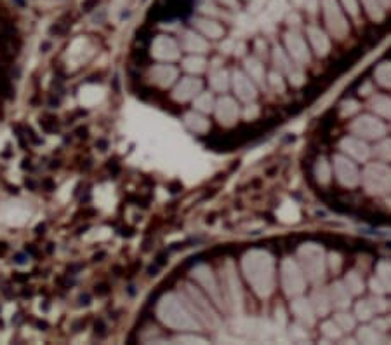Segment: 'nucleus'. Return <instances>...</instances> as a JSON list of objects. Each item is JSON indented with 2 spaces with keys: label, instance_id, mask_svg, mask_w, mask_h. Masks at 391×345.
<instances>
[{
  "label": "nucleus",
  "instance_id": "nucleus-1",
  "mask_svg": "<svg viewBox=\"0 0 391 345\" xmlns=\"http://www.w3.org/2000/svg\"><path fill=\"white\" fill-rule=\"evenodd\" d=\"M242 272L252 291L259 298H268L275 291L276 263L264 249H250L242 258Z\"/></svg>",
  "mask_w": 391,
  "mask_h": 345
},
{
  "label": "nucleus",
  "instance_id": "nucleus-2",
  "mask_svg": "<svg viewBox=\"0 0 391 345\" xmlns=\"http://www.w3.org/2000/svg\"><path fill=\"white\" fill-rule=\"evenodd\" d=\"M298 263L306 275V281L313 284H320L325 279L327 272V260L325 251L320 244L305 242L298 248Z\"/></svg>",
  "mask_w": 391,
  "mask_h": 345
},
{
  "label": "nucleus",
  "instance_id": "nucleus-3",
  "mask_svg": "<svg viewBox=\"0 0 391 345\" xmlns=\"http://www.w3.org/2000/svg\"><path fill=\"white\" fill-rule=\"evenodd\" d=\"M360 183L369 195L384 197L391 194V166L381 161L369 162L360 173Z\"/></svg>",
  "mask_w": 391,
  "mask_h": 345
},
{
  "label": "nucleus",
  "instance_id": "nucleus-4",
  "mask_svg": "<svg viewBox=\"0 0 391 345\" xmlns=\"http://www.w3.org/2000/svg\"><path fill=\"white\" fill-rule=\"evenodd\" d=\"M219 288H221L225 309L231 310L235 316L240 314L242 307H244V291H242L240 281H238L237 270H235V265L231 260H228L221 267V283H219Z\"/></svg>",
  "mask_w": 391,
  "mask_h": 345
},
{
  "label": "nucleus",
  "instance_id": "nucleus-5",
  "mask_svg": "<svg viewBox=\"0 0 391 345\" xmlns=\"http://www.w3.org/2000/svg\"><path fill=\"white\" fill-rule=\"evenodd\" d=\"M158 314L160 319L165 324L172 326L176 329H186V331H193L199 328V321L195 319L188 307H184L183 303L177 300L176 297H167L164 302L158 307Z\"/></svg>",
  "mask_w": 391,
  "mask_h": 345
},
{
  "label": "nucleus",
  "instance_id": "nucleus-6",
  "mask_svg": "<svg viewBox=\"0 0 391 345\" xmlns=\"http://www.w3.org/2000/svg\"><path fill=\"white\" fill-rule=\"evenodd\" d=\"M280 283H282L283 293L287 297L294 298L303 295L308 281H306L303 268L299 267L298 260H292V258L282 260V263H280Z\"/></svg>",
  "mask_w": 391,
  "mask_h": 345
},
{
  "label": "nucleus",
  "instance_id": "nucleus-7",
  "mask_svg": "<svg viewBox=\"0 0 391 345\" xmlns=\"http://www.w3.org/2000/svg\"><path fill=\"white\" fill-rule=\"evenodd\" d=\"M350 131L365 142H377L384 138L388 127L377 115H358L350 124Z\"/></svg>",
  "mask_w": 391,
  "mask_h": 345
},
{
  "label": "nucleus",
  "instance_id": "nucleus-8",
  "mask_svg": "<svg viewBox=\"0 0 391 345\" xmlns=\"http://www.w3.org/2000/svg\"><path fill=\"white\" fill-rule=\"evenodd\" d=\"M184 291H186V302H188L189 312H191L193 316H199V319L202 321L204 324L211 326V328L218 326L219 317L216 316L214 309H212V305L209 303L207 298L204 297L199 290H195L193 286H186Z\"/></svg>",
  "mask_w": 391,
  "mask_h": 345
},
{
  "label": "nucleus",
  "instance_id": "nucleus-9",
  "mask_svg": "<svg viewBox=\"0 0 391 345\" xmlns=\"http://www.w3.org/2000/svg\"><path fill=\"white\" fill-rule=\"evenodd\" d=\"M332 171L339 185L344 188H355L360 185V169L356 162L344 154H336L332 157Z\"/></svg>",
  "mask_w": 391,
  "mask_h": 345
},
{
  "label": "nucleus",
  "instance_id": "nucleus-10",
  "mask_svg": "<svg viewBox=\"0 0 391 345\" xmlns=\"http://www.w3.org/2000/svg\"><path fill=\"white\" fill-rule=\"evenodd\" d=\"M324 16L325 23H327V28L330 30L336 39L343 40L344 37L350 32V26H348L346 18L343 16L339 6L336 4V0H324Z\"/></svg>",
  "mask_w": 391,
  "mask_h": 345
},
{
  "label": "nucleus",
  "instance_id": "nucleus-11",
  "mask_svg": "<svg viewBox=\"0 0 391 345\" xmlns=\"http://www.w3.org/2000/svg\"><path fill=\"white\" fill-rule=\"evenodd\" d=\"M214 113H216L218 122L225 127L235 126V124L238 122V117L242 115L240 107H238V101L231 96H226V94H223L219 100H216Z\"/></svg>",
  "mask_w": 391,
  "mask_h": 345
},
{
  "label": "nucleus",
  "instance_id": "nucleus-12",
  "mask_svg": "<svg viewBox=\"0 0 391 345\" xmlns=\"http://www.w3.org/2000/svg\"><path fill=\"white\" fill-rule=\"evenodd\" d=\"M285 49L287 54L298 66H306L311 61V51L306 45V40L303 39L301 33L288 32L285 35Z\"/></svg>",
  "mask_w": 391,
  "mask_h": 345
},
{
  "label": "nucleus",
  "instance_id": "nucleus-13",
  "mask_svg": "<svg viewBox=\"0 0 391 345\" xmlns=\"http://www.w3.org/2000/svg\"><path fill=\"white\" fill-rule=\"evenodd\" d=\"M341 154L348 155L355 162H367L372 155V149L365 140L358 138V136H346L339 142Z\"/></svg>",
  "mask_w": 391,
  "mask_h": 345
},
{
  "label": "nucleus",
  "instance_id": "nucleus-14",
  "mask_svg": "<svg viewBox=\"0 0 391 345\" xmlns=\"http://www.w3.org/2000/svg\"><path fill=\"white\" fill-rule=\"evenodd\" d=\"M193 275H195V279L199 281L200 284H202L204 291H206V293L209 295V298H211V300L214 302L218 307H223V309H225V302H223L221 288H219L218 281H216L214 274L211 272V268L206 267V265H200V267L195 268Z\"/></svg>",
  "mask_w": 391,
  "mask_h": 345
},
{
  "label": "nucleus",
  "instance_id": "nucleus-15",
  "mask_svg": "<svg viewBox=\"0 0 391 345\" xmlns=\"http://www.w3.org/2000/svg\"><path fill=\"white\" fill-rule=\"evenodd\" d=\"M231 77V87H233L235 94L240 101H254L257 98V86L254 84V81L249 77L245 72L242 70H233V74L230 75Z\"/></svg>",
  "mask_w": 391,
  "mask_h": 345
},
{
  "label": "nucleus",
  "instance_id": "nucleus-16",
  "mask_svg": "<svg viewBox=\"0 0 391 345\" xmlns=\"http://www.w3.org/2000/svg\"><path fill=\"white\" fill-rule=\"evenodd\" d=\"M290 310L294 314V317L298 319L299 324H305L306 328H311L317 321V314H315L313 307L308 298H303L301 295L299 297H294L290 302Z\"/></svg>",
  "mask_w": 391,
  "mask_h": 345
},
{
  "label": "nucleus",
  "instance_id": "nucleus-17",
  "mask_svg": "<svg viewBox=\"0 0 391 345\" xmlns=\"http://www.w3.org/2000/svg\"><path fill=\"white\" fill-rule=\"evenodd\" d=\"M327 290H329V297H330V303H332V309H336V310H348L350 309L353 295L350 293V290H348L346 284H344L343 281H334Z\"/></svg>",
  "mask_w": 391,
  "mask_h": 345
},
{
  "label": "nucleus",
  "instance_id": "nucleus-18",
  "mask_svg": "<svg viewBox=\"0 0 391 345\" xmlns=\"http://www.w3.org/2000/svg\"><path fill=\"white\" fill-rule=\"evenodd\" d=\"M306 37H308L311 49H313V52L318 56V58H324V56L329 54L330 40H329V37L325 35V32H322V30L317 28V26H310V28L306 30Z\"/></svg>",
  "mask_w": 391,
  "mask_h": 345
},
{
  "label": "nucleus",
  "instance_id": "nucleus-19",
  "mask_svg": "<svg viewBox=\"0 0 391 345\" xmlns=\"http://www.w3.org/2000/svg\"><path fill=\"white\" fill-rule=\"evenodd\" d=\"M311 307H313L317 317H325L329 316V312L332 310V303H330L329 290L327 288H317L308 298Z\"/></svg>",
  "mask_w": 391,
  "mask_h": 345
},
{
  "label": "nucleus",
  "instance_id": "nucleus-20",
  "mask_svg": "<svg viewBox=\"0 0 391 345\" xmlns=\"http://www.w3.org/2000/svg\"><path fill=\"white\" fill-rule=\"evenodd\" d=\"M200 89H202V81H200V79L186 77L177 84L176 89H174V98H176L177 101L191 100V98H195L197 94L200 93Z\"/></svg>",
  "mask_w": 391,
  "mask_h": 345
},
{
  "label": "nucleus",
  "instance_id": "nucleus-21",
  "mask_svg": "<svg viewBox=\"0 0 391 345\" xmlns=\"http://www.w3.org/2000/svg\"><path fill=\"white\" fill-rule=\"evenodd\" d=\"M244 68H245V74L249 75L250 79L254 81L256 86H264L266 84V70H264V65L261 59L257 58H245L244 61Z\"/></svg>",
  "mask_w": 391,
  "mask_h": 345
},
{
  "label": "nucleus",
  "instance_id": "nucleus-22",
  "mask_svg": "<svg viewBox=\"0 0 391 345\" xmlns=\"http://www.w3.org/2000/svg\"><path fill=\"white\" fill-rule=\"evenodd\" d=\"M153 52L157 58L160 59H177L179 58V51H177V45L174 44V40L170 39H158L153 44Z\"/></svg>",
  "mask_w": 391,
  "mask_h": 345
},
{
  "label": "nucleus",
  "instance_id": "nucleus-23",
  "mask_svg": "<svg viewBox=\"0 0 391 345\" xmlns=\"http://www.w3.org/2000/svg\"><path fill=\"white\" fill-rule=\"evenodd\" d=\"M369 108L377 117L391 120V98L389 96H384V94H374L369 101Z\"/></svg>",
  "mask_w": 391,
  "mask_h": 345
},
{
  "label": "nucleus",
  "instance_id": "nucleus-24",
  "mask_svg": "<svg viewBox=\"0 0 391 345\" xmlns=\"http://www.w3.org/2000/svg\"><path fill=\"white\" fill-rule=\"evenodd\" d=\"M273 63H275V66H276V70L280 72V74H290L292 70H294L296 66V63L292 61L290 59V56L287 54V51H283L280 45H275V49H273Z\"/></svg>",
  "mask_w": 391,
  "mask_h": 345
},
{
  "label": "nucleus",
  "instance_id": "nucleus-25",
  "mask_svg": "<svg viewBox=\"0 0 391 345\" xmlns=\"http://www.w3.org/2000/svg\"><path fill=\"white\" fill-rule=\"evenodd\" d=\"M209 84H211L212 91L225 94L228 91V87H230V84H231V77L226 70L219 68V70H214L211 74V77H209Z\"/></svg>",
  "mask_w": 391,
  "mask_h": 345
},
{
  "label": "nucleus",
  "instance_id": "nucleus-26",
  "mask_svg": "<svg viewBox=\"0 0 391 345\" xmlns=\"http://www.w3.org/2000/svg\"><path fill=\"white\" fill-rule=\"evenodd\" d=\"M183 47L188 52H193V54H204V52L209 49V45L202 37H199L193 32H188V33H184V37H183Z\"/></svg>",
  "mask_w": 391,
  "mask_h": 345
},
{
  "label": "nucleus",
  "instance_id": "nucleus-27",
  "mask_svg": "<svg viewBox=\"0 0 391 345\" xmlns=\"http://www.w3.org/2000/svg\"><path fill=\"white\" fill-rule=\"evenodd\" d=\"M177 72L176 68L169 66V65H162V66H155L153 70H151V77H153V81L157 82V84L160 86H170L174 82V79H176Z\"/></svg>",
  "mask_w": 391,
  "mask_h": 345
},
{
  "label": "nucleus",
  "instance_id": "nucleus-28",
  "mask_svg": "<svg viewBox=\"0 0 391 345\" xmlns=\"http://www.w3.org/2000/svg\"><path fill=\"white\" fill-rule=\"evenodd\" d=\"M315 178L320 185H329L330 178H332V164L325 157H318L315 162Z\"/></svg>",
  "mask_w": 391,
  "mask_h": 345
},
{
  "label": "nucleus",
  "instance_id": "nucleus-29",
  "mask_svg": "<svg viewBox=\"0 0 391 345\" xmlns=\"http://www.w3.org/2000/svg\"><path fill=\"white\" fill-rule=\"evenodd\" d=\"M356 340L362 343H382L384 342V336L374 326H362L356 331Z\"/></svg>",
  "mask_w": 391,
  "mask_h": 345
},
{
  "label": "nucleus",
  "instance_id": "nucleus-30",
  "mask_svg": "<svg viewBox=\"0 0 391 345\" xmlns=\"http://www.w3.org/2000/svg\"><path fill=\"white\" fill-rule=\"evenodd\" d=\"M343 283L346 284V288L350 290V293L353 295V297H356V295H362L363 291H365V281H363L362 274H358L356 270L348 272V274L344 275Z\"/></svg>",
  "mask_w": 391,
  "mask_h": 345
},
{
  "label": "nucleus",
  "instance_id": "nucleus-31",
  "mask_svg": "<svg viewBox=\"0 0 391 345\" xmlns=\"http://www.w3.org/2000/svg\"><path fill=\"white\" fill-rule=\"evenodd\" d=\"M186 124H188V127L191 131L199 132V134H204V132L209 131V127H211V124H209V120L206 119V117L202 115L200 112H191L188 113V115L184 117Z\"/></svg>",
  "mask_w": 391,
  "mask_h": 345
},
{
  "label": "nucleus",
  "instance_id": "nucleus-32",
  "mask_svg": "<svg viewBox=\"0 0 391 345\" xmlns=\"http://www.w3.org/2000/svg\"><path fill=\"white\" fill-rule=\"evenodd\" d=\"M197 26L200 28V32L204 33L209 39H221L225 35V30L219 23L211 21V20H199L197 21Z\"/></svg>",
  "mask_w": 391,
  "mask_h": 345
},
{
  "label": "nucleus",
  "instance_id": "nucleus-33",
  "mask_svg": "<svg viewBox=\"0 0 391 345\" xmlns=\"http://www.w3.org/2000/svg\"><path fill=\"white\" fill-rule=\"evenodd\" d=\"M332 321L337 326H339V329L343 333H351L353 329H355V326H356V317L351 316L348 310H337V312L334 314V319Z\"/></svg>",
  "mask_w": 391,
  "mask_h": 345
},
{
  "label": "nucleus",
  "instance_id": "nucleus-34",
  "mask_svg": "<svg viewBox=\"0 0 391 345\" xmlns=\"http://www.w3.org/2000/svg\"><path fill=\"white\" fill-rule=\"evenodd\" d=\"M372 155L381 162H391V138L377 140L375 147L372 149Z\"/></svg>",
  "mask_w": 391,
  "mask_h": 345
},
{
  "label": "nucleus",
  "instance_id": "nucleus-35",
  "mask_svg": "<svg viewBox=\"0 0 391 345\" xmlns=\"http://www.w3.org/2000/svg\"><path fill=\"white\" fill-rule=\"evenodd\" d=\"M276 216L283 223H296L299 220V210L294 202H283L276 211Z\"/></svg>",
  "mask_w": 391,
  "mask_h": 345
},
{
  "label": "nucleus",
  "instance_id": "nucleus-36",
  "mask_svg": "<svg viewBox=\"0 0 391 345\" xmlns=\"http://www.w3.org/2000/svg\"><path fill=\"white\" fill-rule=\"evenodd\" d=\"M195 110L200 113H209L214 110V105H216V100L212 96V93H199L195 96Z\"/></svg>",
  "mask_w": 391,
  "mask_h": 345
},
{
  "label": "nucleus",
  "instance_id": "nucleus-37",
  "mask_svg": "<svg viewBox=\"0 0 391 345\" xmlns=\"http://www.w3.org/2000/svg\"><path fill=\"white\" fill-rule=\"evenodd\" d=\"M375 278H377L379 283L382 284V288H384L386 293L391 291V261H388V260L379 261V263H377V274H375Z\"/></svg>",
  "mask_w": 391,
  "mask_h": 345
},
{
  "label": "nucleus",
  "instance_id": "nucleus-38",
  "mask_svg": "<svg viewBox=\"0 0 391 345\" xmlns=\"http://www.w3.org/2000/svg\"><path fill=\"white\" fill-rule=\"evenodd\" d=\"M375 82L382 87L391 89V63H381L374 72Z\"/></svg>",
  "mask_w": 391,
  "mask_h": 345
},
{
  "label": "nucleus",
  "instance_id": "nucleus-39",
  "mask_svg": "<svg viewBox=\"0 0 391 345\" xmlns=\"http://www.w3.org/2000/svg\"><path fill=\"white\" fill-rule=\"evenodd\" d=\"M266 84L269 86V89L278 94H282L285 91V81H283V75L278 70H273L266 74Z\"/></svg>",
  "mask_w": 391,
  "mask_h": 345
},
{
  "label": "nucleus",
  "instance_id": "nucleus-40",
  "mask_svg": "<svg viewBox=\"0 0 391 345\" xmlns=\"http://www.w3.org/2000/svg\"><path fill=\"white\" fill-rule=\"evenodd\" d=\"M374 316H375V314H374V310H372L369 300L356 302V305H355V317H356V319L367 323V321H370Z\"/></svg>",
  "mask_w": 391,
  "mask_h": 345
},
{
  "label": "nucleus",
  "instance_id": "nucleus-41",
  "mask_svg": "<svg viewBox=\"0 0 391 345\" xmlns=\"http://www.w3.org/2000/svg\"><path fill=\"white\" fill-rule=\"evenodd\" d=\"M184 68L191 74H200L207 68V61L200 54H193L184 61Z\"/></svg>",
  "mask_w": 391,
  "mask_h": 345
},
{
  "label": "nucleus",
  "instance_id": "nucleus-42",
  "mask_svg": "<svg viewBox=\"0 0 391 345\" xmlns=\"http://www.w3.org/2000/svg\"><path fill=\"white\" fill-rule=\"evenodd\" d=\"M320 333L327 340H339L341 336H343V331H341L339 326L334 323V321H325V323H322Z\"/></svg>",
  "mask_w": 391,
  "mask_h": 345
},
{
  "label": "nucleus",
  "instance_id": "nucleus-43",
  "mask_svg": "<svg viewBox=\"0 0 391 345\" xmlns=\"http://www.w3.org/2000/svg\"><path fill=\"white\" fill-rule=\"evenodd\" d=\"M363 6H365L367 13L370 14L372 20H375V21L382 20L384 13H382V7H381V4H379V0H363Z\"/></svg>",
  "mask_w": 391,
  "mask_h": 345
},
{
  "label": "nucleus",
  "instance_id": "nucleus-44",
  "mask_svg": "<svg viewBox=\"0 0 391 345\" xmlns=\"http://www.w3.org/2000/svg\"><path fill=\"white\" fill-rule=\"evenodd\" d=\"M369 300V303H370V307H372V310H374V314L377 316V314H382V312H386L388 310V305H389V302H386L384 298H382V295H372L370 298H367Z\"/></svg>",
  "mask_w": 391,
  "mask_h": 345
},
{
  "label": "nucleus",
  "instance_id": "nucleus-45",
  "mask_svg": "<svg viewBox=\"0 0 391 345\" xmlns=\"http://www.w3.org/2000/svg\"><path fill=\"white\" fill-rule=\"evenodd\" d=\"M358 110L360 105L355 100L343 101V105H341V117H353L355 113H358Z\"/></svg>",
  "mask_w": 391,
  "mask_h": 345
},
{
  "label": "nucleus",
  "instance_id": "nucleus-46",
  "mask_svg": "<svg viewBox=\"0 0 391 345\" xmlns=\"http://www.w3.org/2000/svg\"><path fill=\"white\" fill-rule=\"evenodd\" d=\"M325 260H327V268H330L334 274H337L341 270V267H343V260H341V256L337 253H329L325 256Z\"/></svg>",
  "mask_w": 391,
  "mask_h": 345
},
{
  "label": "nucleus",
  "instance_id": "nucleus-47",
  "mask_svg": "<svg viewBox=\"0 0 391 345\" xmlns=\"http://www.w3.org/2000/svg\"><path fill=\"white\" fill-rule=\"evenodd\" d=\"M259 113H261L259 107H257L254 101H249V103L245 105L244 112H242V117H244L245 120H254V119H257V117H259Z\"/></svg>",
  "mask_w": 391,
  "mask_h": 345
},
{
  "label": "nucleus",
  "instance_id": "nucleus-48",
  "mask_svg": "<svg viewBox=\"0 0 391 345\" xmlns=\"http://www.w3.org/2000/svg\"><path fill=\"white\" fill-rule=\"evenodd\" d=\"M305 74H303V70H301V66H296L294 70L288 74V81H290V84L292 86H301L303 82H305Z\"/></svg>",
  "mask_w": 391,
  "mask_h": 345
},
{
  "label": "nucleus",
  "instance_id": "nucleus-49",
  "mask_svg": "<svg viewBox=\"0 0 391 345\" xmlns=\"http://www.w3.org/2000/svg\"><path fill=\"white\" fill-rule=\"evenodd\" d=\"M290 335L294 336V338H303V340H306V338H308V333H306V326L301 324V326H294V328H290Z\"/></svg>",
  "mask_w": 391,
  "mask_h": 345
},
{
  "label": "nucleus",
  "instance_id": "nucleus-50",
  "mask_svg": "<svg viewBox=\"0 0 391 345\" xmlns=\"http://www.w3.org/2000/svg\"><path fill=\"white\" fill-rule=\"evenodd\" d=\"M344 6H346V11L351 14L353 18H358V6H356V0H343Z\"/></svg>",
  "mask_w": 391,
  "mask_h": 345
},
{
  "label": "nucleus",
  "instance_id": "nucleus-51",
  "mask_svg": "<svg viewBox=\"0 0 391 345\" xmlns=\"http://www.w3.org/2000/svg\"><path fill=\"white\" fill-rule=\"evenodd\" d=\"M370 290H372V293H374V295H382V293H386L384 288H382V284L379 283V279L375 278V275L370 279Z\"/></svg>",
  "mask_w": 391,
  "mask_h": 345
},
{
  "label": "nucleus",
  "instance_id": "nucleus-52",
  "mask_svg": "<svg viewBox=\"0 0 391 345\" xmlns=\"http://www.w3.org/2000/svg\"><path fill=\"white\" fill-rule=\"evenodd\" d=\"M183 340H188V342H195V343H204L206 340L200 338V336H179V342H183Z\"/></svg>",
  "mask_w": 391,
  "mask_h": 345
},
{
  "label": "nucleus",
  "instance_id": "nucleus-53",
  "mask_svg": "<svg viewBox=\"0 0 391 345\" xmlns=\"http://www.w3.org/2000/svg\"><path fill=\"white\" fill-rule=\"evenodd\" d=\"M370 91H372V84H370V82H367L365 86L360 87V94H363V96H367V94H370Z\"/></svg>",
  "mask_w": 391,
  "mask_h": 345
},
{
  "label": "nucleus",
  "instance_id": "nucleus-54",
  "mask_svg": "<svg viewBox=\"0 0 391 345\" xmlns=\"http://www.w3.org/2000/svg\"><path fill=\"white\" fill-rule=\"evenodd\" d=\"M382 2H386V4H388V2H389V0H382Z\"/></svg>",
  "mask_w": 391,
  "mask_h": 345
},
{
  "label": "nucleus",
  "instance_id": "nucleus-55",
  "mask_svg": "<svg viewBox=\"0 0 391 345\" xmlns=\"http://www.w3.org/2000/svg\"><path fill=\"white\" fill-rule=\"evenodd\" d=\"M388 309H391V302H389V305H388Z\"/></svg>",
  "mask_w": 391,
  "mask_h": 345
}]
</instances>
